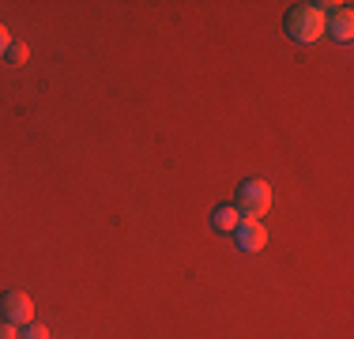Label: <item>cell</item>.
I'll return each mask as SVG.
<instances>
[{"mask_svg": "<svg viewBox=\"0 0 354 339\" xmlns=\"http://www.w3.org/2000/svg\"><path fill=\"white\" fill-rule=\"evenodd\" d=\"M324 34H332L335 42H351L354 38V12H351V4H339L332 15H328Z\"/></svg>", "mask_w": 354, "mask_h": 339, "instance_id": "obj_5", "label": "cell"}, {"mask_svg": "<svg viewBox=\"0 0 354 339\" xmlns=\"http://www.w3.org/2000/svg\"><path fill=\"white\" fill-rule=\"evenodd\" d=\"M272 185L260 181V177H252V181H241L238 189V203L234 208L241 211V219H264L268 211H272Z\"/></svg>", "mask_w": 354, "mask_h": 339, "instance_id": "obj_2", "label": "cell"}, {"mask_svg": "<svg viewBox=\"0 0 354 339\" xmlns=\"http://www.w3.org/2000/svg\"><path fill=\"white\" fill-rule=\"evenodd\" d=\"M23 328L19 324H12V320H0V339H19Z\"/></svg>", "mask_w": 354, "mask_h": 339, "instance_id": "obj_9", "label": "cell"}, {"mask_svg": "<svg viewBox=\"0 0 354 339\" xmlns=\"http://www.w3.org/2000/svg\"><path fill=\"white\" fill-rule=\"evenodd\" d=\"M234 237H238V249L241 253H260L268 245V226L260 223V219H241L238 230H234Z\"/></svg>", "mask_w": 354, "mask_h": 339, "instance_id": "obj_4", "label": "cell"}, {"mask_svg": "<svg viewBox=\"0 0 354 339\" xmlns=\"http://www.w3.org/2000/svg\"><path fill=\"white\" fill-rule=\"evenodd\" d=\"M8 49H12V30H8L4 23H0V57H4Z\"/></svg>", "mask_w": 354, "mask_h": 339, "instance_id": "obj_10", "label": "cell"}, {"mask_svg": "<svg viewBox=\"0 0 354 339\" xmlns=\"http://www.w3.org/2000/svg\"><path fill=\"white\" fill-rule=\"evenodd\" d=\"M238 223H241V211L234 208V203H226V208H218L212 215V226H215V230H223V234H234V230H238Z\"/></svg>", "mask_w": 354, "mask_h": 339, "instance_id": "obj_6", "label": "cell"}, {"mask_svg": "<svg viewBox=\"0 0 354 339\" xmlns=\"http://www.w3.org/2000/svg\"><path fill=\"white\" fill-rule=\"evenodd\" d=\"M19 339H49V328H46V324H38V320H35V324H27V328L19 332Z\"/></svg>", "mask_w": 354, "mask_h": 339, "instance_id": "obj_8", "label": "cell"}, {"mask_svg": "<svg viewBox=\"0 0 354 339\" xmlns=\"http://www.w3.org/2000/svg\"><path fill=\"white\" fill-rule=\"evenodd\" d=\"M324 27H328V15L320 4H294L286 12V34L301 46H313V42L324 38Z\"/></svg>", "mask_w": 354, "mask_h": 339, "instance_id": "obj_1", "label": "cell"}, {"mask_svg": "<svg viewBox=\"0 0 354 339\" xmlns=\"http://www.w3.org/2000/svg\"><path fill=\"white\" fill-rule=\"evenodd\" d=\"M0 317L12 320V324H19V328L35 324V302H30V294L4 291V294H0Z\"/></svg>", "mask_w": 354, "mask_h": 339, "instance_id": "obj_3", "label": "cell"}, {"mask_svg": "<svg viewBox=\"0 0 354 339\" xmlns=\"http://www.w3.org/2000/svg\"><path fill=\"white\" fill-rule=\"evenodd\" d=\"M8 57H12V64H27V61H30V49L23 46V42H12V49H8Z\"/></svg>", "mask_w": 354, "mask_h": 339, "instance_id": "obj_7", "label": "cell"}]
</instances>
